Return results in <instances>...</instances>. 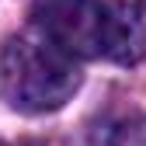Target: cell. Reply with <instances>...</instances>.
I'll list each match as a JSON object with an SVG mask.
<instances>
[{
	"mask_svg": "<svg viewBox=\"0 0 146 146\" xmlns=\"http://www.w3.org/2000/svg\"><path fill=\"white\" fill-rule=\"evenodd\" d=\"M80 87L77 59H70L38 31H21L0 45V101L14 111L42 115L63 108Z\"/></svg>",
	"mask_w": 146,
	"mask_h": 146,
	"instance_id": "1",
	"label": "cell"
},
{
	"mask_svg": "<svg viewBox=\"0 0 146 146\" xmlns=\"http://www.w3.org/2000/svg\"><path fill=\"white\" fill-rule=\"evenodd\" d=\"M31 28L70 59H94L104 49V0H35Z\"/></svg>",
	"mask_w": 146,
	"mask_h": 146,
	"instance_id": "2",
	"label": "cell"
},
{
	"mask_svg": "<svg viewBox=\"0 0 146 146\" xmlns=\"http://www.w3.org/2000/svg\"><path fill=\"white\" fill-rule=\"evenodd\" d=\"M104 59L136 66L146 59V0H104Z\"/></svg>",
	"mask_w": 146,
	"mask_h": 146,
	"instance_id": "3",
	"label": "cell"
}]
</instances>
